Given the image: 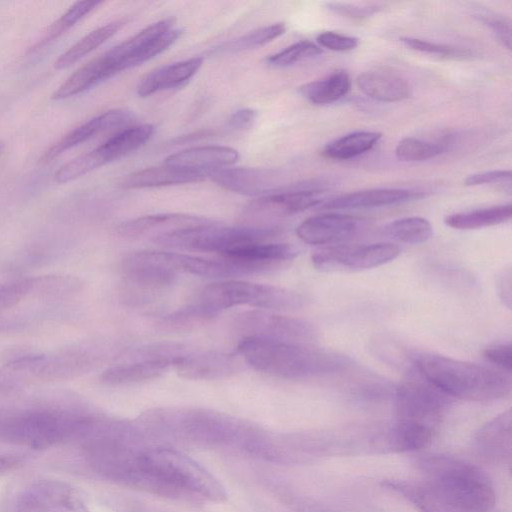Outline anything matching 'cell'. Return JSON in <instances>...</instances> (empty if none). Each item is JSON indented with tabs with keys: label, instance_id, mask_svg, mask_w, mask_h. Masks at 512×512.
Segmentation results:
<instances>
[{
	"label": "cell",
	"instance_id": "f907efd6",
	"mask_svg": "<svg viewBox=\"0 0 512 512\" xmlns=\"http://www.w3.org/2000/svg\"><path fill=\"white\" fill-rule=\"evenodd\" d=\"M510 170H492L469 175L465 180L466 186H477L482 184L497 183L502 181H510Z\"/></svg>",
	"mask_w": 512,
	"mask_h": 512
},
{
	"label": "cell",
	"instance_id": "4316f807",
	"mask_svg": "<svg viewBox=\"0 0 512 512\" xmlns=\"http://www.w3.org/2000/svg\"><path fill=\"white\" fill-rule=\"evenodd\" d=\"M202 63L203 58L193 57L159 67L140 81L137 94L139 97H148L163 90L179 87L197 73Z\"/></svg>",
	"mask_w": 512,
	"mask_h": 512
},
{
	"label": "cell",
	"instance_id": "3957f363",
	"mask_svg": "<svg viewBox=\"0 0 512 512\" xmlns=\"http://www.w3.org/2000/svg\"><path fill=\"white\" fill-rule=\"evenodd\" d=\"M237 353L253 369L282 379H305L342 370L349 359L306 343L243 338Z\"/></svg>",
	"mask_w": 512,
	"mask_h": 512
},
{
	"label": "cell",
	"instance_id": "7c38bea8",
	"mask_svg": "<svg viewBox=\"0 0 512 512\" xmlns=\"http://www.w3.org/2000/svg\"><path fill=\"white\" fill-rule=\"evenodd\" d=\"M449 402L450 397L418 371H410L396 389L397 422L418 424L435 431Z\"/></svg>",
	"mask_w": 512,
	"mask_h": 512
},
{
	"label": "cell",
	"instance_id": "d6986e66",
	"mask_svg": "<svg viewBox=\"0 0 512 512\" xmlns=\"http://www.w3.org/2000/svg\"><path fill=\"white\" fill-rule=\"evenodd\" d=\"M178 375L191 380H215L229 377L239 369L234 355L219 351H187L174 366Z\"/></svg>",
	"mask_w": 512,
	"mask_h": 512
},
{
	"label": "cell",
	"instance_id": "9f6ffc18",
	"mask_svg": "<svg viewBox=\"0 0 512 512\" xmlns=\"http://www.w3.org/2000/svg\"><path fill=\"white\" fill-rule=\"evenodd\" d=\"M4 148H5L4 142L0 141V156L2 155V153L4 151Z\"/></svg>",
	"mask_w": 512,
	"mask_h": 512
},
{
	"label": "cell",
	"instance_id": "9c48e42d",
	"mask_svg": "<svg viewBox=\"0 0 512 512\" xmlns=\"http://www.w3.org/2000/svg\"><path fill=\"white\" fill-rule=\"evenodd\" d=\"M209 318L234 306H250L273 310H291L302 307L306 299L287 288L228 280L204 287L195 301Z\"/></svg>",
	"mask_w": 512,
	"mask_h": 512
},
{
	"label": "cell",
	"instance_id": "8992f818",
	"mask_svg": "<svg viewBox=\"0 0 512 512\" xmlns=\"http://www.w3.org/2000/svg\"><path fill=\"white\" fill-rule=\"evenodd\" d=\"M417 371L448 397L491 401L510 394V377L495 369L437 354H423Z\"/></svg>",
	"mask_w": 512,
	"mask_h": 512
},
{
	"label": "cell",
	"instance_id": "e575fe53",
	"mask_svg": "<svg viewBox=\"0 0 512 512\" xmlns=\"http://www.w3.org/2000/svg\"><path fill=\"white\" fill-rule=\"evenodd\" d=\"M511 204L497 205L468 212L454 213L445 217L447 226L458 230H471L505 223L511 219Z\"/></svg>",
	"mask_w": 512,
	"mask_h": 512
},
{
	"label": "cell",
	"instance_id": "83f0119b",
	"mask_svg": "<svg viewBox=\"0 0 512 512\" xmlns=\"http://www.w3.org/2000/svg\"><path fill=\"white\" fill-rule=\"evenodd\" d=\"M356 83L367 97L380 102H399L412 94L405 78L388 71H365L357 77Z\"/></svg>",
	"mask_w": 512,
	"mask_h": 512
},
{
	"label": "cell",
	"instance_id": "30bf717a",
	"mask_svg": "<svg viewBox=\"0 0 512 512\" xmlns=\"http://www.w3.org/2000/svg\"><path fill=\"white\" fill-rule=\"evenodd\" d=\"M278 232L271 226H220L212 221L156 235L153 241L167 247L214 252L222 256L253 243L269 241Z\"/></svg>",
	"mask_w": 512,
	"mask_h": 512
},
{
	"label": "cell",
	"instance_id": "44dd1931",
	"mask_svg": "<svg viewBox=\"0 0 512 512\" xmlns=\"http://www.w3.org/2000/svg\"><path fill=\"white\" fill-rule=\"evenodd\" d=\"M275 173L264 168H221L207 173L218 186L244 195L264 196L277 191Z\"/></svg>",
	"mask_w": 512,
	"mask_h": 512
},
{
	"label": "cell",
	"instance_id": "74e56055",
	"mask_svg": "<svg viewBox=\"0 0 512 512\" xmlns=\"http://www.w3.org/2000/svg\"><path fill=\"white\" fill-rule=\"evenodd\" d=\"M385 233L392 239L402 243L420 244L431 238L433 229L427 219L413 216L390 222L385 227Z\"/></svg>",
	"mask_w": 512,
	"mask_h": 512
},
{
	"label": "cell",
	"instance_id": "f35d334b",
	"mask_svg": "<svg viewBox=\"0 0 512 512\" xmlns=\"http://www.w3.org/2000/svg\"><path fill=\"white\" fill-rule=\"evenodd\" d=\"M101 3V1L86 0L78 1L73 4L63 15H61L47 28L41 40H39L31 50L40 49V47H43L59 38L63 33L69 30Z\"/></svg>",
	"mask_w": 512,
	"mask_h": 512
},
{
	"label": "cell",
	"instance_id": "681fc988",
	"mask_svg": "<svg viewBox=\"0 0 512 512\" xmlns=\"http://www.w3.org/2000/svg\"><path fill=\"white\" fill-rule=\"evenodd\" d=\"M483 354L489 362L510 373L512 369V346L510 343L487 347Z\"/></svg>",
	"mask_w": 512,
	"mask_h": 512
},
{
	"label": "cell",
	"instance_id": "bcb514c9",
	"mask_svg": "<svg viewBox=\"0 0 512 512\" xmlns=\"http://www.w3.org/2000/svg\"><path fill=\"white\" fill-rule=\"evenodd\" d=\"M476 17L491 29L503 46L511 48V26L506 18L489 11L476 13Z\"/></svg>",
	"mask_w": 512,
	"mask_h": 512
},
{
	"label": "cell",
	"instance_id": "cb8c5ba5",
	"mask_svg": "<svg viewBox=\"0 0 512 512\" xmlns=\"http://www.w3.org/2000/svg\"><path fill=\"white\" fill-rule=\"evenodd\" d=\"M239 159L237 150L227 146L192 147L169 155L164 164L182 169L207 173L235 164Z\"/></svg>",
	"mask_w": 512,
	"mask_h": 512
},
{
	"label": "cell",
	"instance_id": "603a6c76",
	"mask_svg": "<svg viewBox=\"0 0 512 512\" xmlns=\"http://www.w3.org/2000/svg\"><path fill=\"white\" fill-rule=\"evenodd\" d=\"M511 410L502 412L483 425L475 436L478 454L494 463H510L512 450Z\"/></svg>",
	"mask_w": 512,
	"mask_h": 512
},
{
	"label": "cell",
	"instance_id": "d6a6232c",
	"mask_svg": "<svg viewBox=\"0 0 512 512\" xmlns=\"http://www.w3.org/2000/svg\"><path fill=\"white\" fill-rule=\"evenodd\" d=\"M383 485L401 494L420 512H481L440 500L428 493L418 482L388 480Z\"/></svg>",
	"mask_w": 512,
	"mask_h": 512
},
{
	"label": "cell",
	"instance_id": "f546056e",
	"mask_svg": "<svg viewBox=\"0 0 512 512\" xmlns=\"http://www.w3.org/2000/svg\"><path fill=\"white\" fill-rule=\"evenodd\" d=\"M205 177L204 173L164 164L133 172L124 179L122 185L129 189L153 188L199 182Z\"/></svg>",
	"mask_w": 512,
	"mask_h": 512
},
{
	"label": "cell",
	"instance_id": "f6af8a7d",
	"mask_svg": "<svg viewBox=\"0 0 512 512\" xmlns=\"http://www.w3.org/2000/svg\"><path fill=\"white\" fill-rule=\"evenodd\" d=\"M326 9L334 14L340 15L349 19H365L377 13L381 6L377 4H351L343 2H325Z\"/></svg>",
	"mask_w": 512,
	"mask_h": 512
},
{
	"label": "cell",
	"instance_id": "ee69618b",
	"mask_svg": "<svg viewBox=\"0 0 512 512\" xmlns=\"http://www.w3.org/2000/svg\"><path fill=\"white\" fill-rule=\"evenodd\" d=\"M400 41L409 49L444 58L463 60L473 57V52L467 48L412 37H403Z\"/></svg>",
	"mask_w": 512,
	"mask_h": 512
},
{
	"label": "cell",
	"instance_id": "9a60e30c",
	"mask_svg": "<svg viewBox=\"0 0 512 512\" xmlns=\"http://www.w3.org/2000/svg\"><path fill=\"white\" fill-rule=\"evenodd\" d=\"M322 184H296L288 188L258 197L252 201L246 213L253 218L283 217L320 206L324 200Z\"/></svg>",
	"mask_w": 512,
	"mask_h": 512
},
{
	"label": "cell",
	"instance_id": "484cf974",
	"mask_svg": "<svg viewBox=\"0 0 512 512\" xmlns=\"http://www.w3.org/2000/svg\"><path fill=\"white\" fill-rule=\"evenodd\" d=\"M118 73L106 51L92 59L64 81L52 94L53 100H64L81 94Z\"/></svg>",
	"mask_w": 512,
	"mask_h": 512
},
{
	"label": "cell",
	"instance_id": "f5cc1de1",
	"mask_svg": "<svg viewBox=\"0 0 512 512\" xmlns=\"http://www.w3.org/2000/svg\"><path fill=\"white\" fill-rule=\"evenodd\" d=\"M24 458V454L18 452L0 453V474L9 472L19 467L22 465Z\"/></svg>",
	"mask_w": 512,
	"mask_h": 512
},
{
	"label": "cell",
	"instance_id": "5bb4252c",
	"mask_svg": "<svg viewBox=\"0 0 512 512\" xmlns=\"http://www.w3.org/2000/svg\"><path fill=\"white\" fill-rule=\"evenodd\" d=\"M399 253V247L392 243L339 244L315 251L311 260L314 267L322 271H358L386 264Z\"/></svg>",
	"mask_w": 512,
	"mask_h": 512
},
{
	"label": "cell",
	"instance_id": "d590c367",
	"mask_svg": "<svg viewBox=\"0 0 512 512\" xmlns=\"http://www.w3.org/2000/svg\"><path fill=\"white\" fill-rule=\"evenodd\" d=\"M124 25V20H115L91 31L56 60L55 68L61 70L72 66L114 36Z\"/></svg>",
	"mask_w": 512,
	"mask_h": 512
},
{
	"label": "cell",
	"instance_id": "1f68e13d",
	"mask_svg": "<svg viewBox=\"0 0 512 512\" xmlns=\"http://www.w3.org/2000/svg\"><path fill=\"white\" fill-rule=\"evenodd\" d=\"M434 430L422 425L397 422L388 434L379 440L376 448L409 452L428 446L433 438Z\"/></svg>",
	"mask_w": 512,
	"mask_h": 512
},
{
	"label": "cell",
	"instance_id": "52a82bcc",
	"mask_svg": "<svg viewBox=\"0 0 512 512\" xmlns=\"http://www.w3.org/2000/svg\"><path fill=\"white\" fill-rule=\"evenodd\" d=\"M80 289L77 279L47 275L21 278L0 285V331L26 325L36 314L72 296Z\"/></svg>",
	"mask_w": 512,
	"mask_h": 512
},
{
	"label": "cell",
	"instance_id": "7a4b0ae2",
	"mask_svg": "<svg viewBox=\"0 0 512 512\" xmlns=\"http://www.w3.org/2000/svg\"><path fill=\"white\" fill-rule=\"evenodd\" d=\"M111 350L104 341L89 340L13 358L0 367V392L75 378L104 362Z\"/></svg>",
	"mask_w": 512,
	"mask_h": 512
},
{
	"label": "cell",
	"instance_id": "ffe728a7",
	"mask_svg": "<svg viewBox=\"0 0 512 512\" xmlns=\"http://www.w3.org/2000/svg\"><path fill=\"white\" fill-rule=\"evenodd\" d=\"M132 118V113L123 109H113L99 114L71 130L50 146L42 155L40 162H51L65 151L86 142L95 135L114 128L126 126L131 122Z\"/></svg>",
	"mask_w": 512,
	"mask_h": 512
},
{
	"label": "cell",
	"instance_id": "c3c4849f",
	"mask_svg": "<svg viewBox=\"0 0 512 512\" xmlns=\"http://www.w3.org/2000/svg\"><path fill=\"white\" fill-rule=\"evenodd\" d=\"M316 40L321 47L332 51H350L358 46L357 38L332 31L320 33Z\"/></svg>",
	"mask_w": 512,
	"mask_h": 512
},
{
	"label": "cell",
	"instance_id": "4fadbf2b",
	"mask_svg": "<svg viewBox=\"0 0 512 512\" xmlns=\"http://www.w3.org/2000/svg\"><path fill=\"white\" fill-rule=\"evenodd\" d=\"M233 327L243 338L257 337L307 344L318 336L315 326L307 320L259 310L238 314Z\"/></svg>",
	"mask_w": 512,
	"mask_h": 512
},
{
	"label": "cell",
	"instance_id": "2e32d148",
	"mask_svg": "<svg viewBox=\"0 0 512 512\" xmlns=\"http://www.w3.org/2000/svg\"><path fill=\"white\" fill-rule=\"evenodd\" d=\"M16 512H90L79 493L70 485L47 480L22 491L15 504Z\"/></svg>",
	"mask_w": 512,
	"mask_h": 512
},
{
	"label": "cell",
	"instance_id": "8d00e7d4",
	"mask_svg": "<svg viewBox=\"0 0 512 512\" xmlns=\"http://www.w3.org/2000/svg\"><path fill=\"white\" fill-rule=\"evenodd\" d=\"M382 137L375 131H357L330 142L323 149L327 158L347 160L371 150Z\"/></svg>",
	"mask_w": 512,
	"mask_h": 512
},
{
	"label": "cell",
	"instance_id": "7402d4cb",
	"mask_svg": "<svg viewBox=\"0 0 512 512\" xmlns=\"http://www.w3.org/2000/svg\"><path fill=\"white\" fill-rule=\"evenodd\" d=\"M173 362L154 359L129 352L124 361L107 368L100 375V381L110 386L130 385L162 376Z\"/></svg>",
	"mask_w": 512,
	"mask_h": 512
},
{
	"label": "cell",
	"instance_id": "5b68a950",
	"mask_svg": "<svg viewBox=\"0 0 512 512\" xmlns=\"http://www.w3.org/2000/svg\"><path fill=\"white\" fill-rule=\"evenodd\" d=\"M423 476L418 482L436 498L482 512H495L496 495L487 474L478 466L448 455L417 460Z\"/></svg>",
	"mask_w": 512,
	"mask_h": 512
},
{
	"label": "cell",
	"instance_id": "7bdbcfd3",
	"mask_svg": "<svg viewBox=\"0 0 512 512\" xmlns=\"http://www.w3.org/2000/svg\"><path fill=\"white\" fill-rule=\"evenodd\" d=\"M321 53L322 49L315 43L301 40L270 55L267 57L266 62L274 67H286Z\"/></svg>",
	"mask_w": 512,
	"mask_h": 512
},
{
	"label": "cell",
	"instance_id": "e0dca14e",
	"mask_svg": "<svg viewBox=\"0 0 512 512\" xmlns=\"http://www.w3.org/2000/svg\"><path fill=\"white\" fill-rule=\"evenodd\" d=\"M366 222L358 217L345 214H322L307 218L296 228L297 236L311 245L340 243L359 235Z\"/></svg>",
	"mask_w": 512,
	"mask_h": 512
},
{
	"label": "cell",
	"instance_id": "8fae6325",
	"mask_svg": "<svg viewBox=\"0 0 512 512\" xmlns=\"http://www.w3.org/2000/svg\"><path fill=\"white\" fill-rule=\"evenodd\" d=\"M144 462L167 482L191 497L223 502L227 492L222 483L205 467L187 455L170 448H145Z\"/></svg>",
	"mask_w": 512,
	"mask_h": 512
},
{
	"label": "cell",
	"instance_id": "277c9868",
	"mask_svg": "<svg viewBox=\"0 0 512 512\" xmlns=\"http://www.w3.org/2000/svg\"><path fill=\"white\" fill-rule=\"evenodd\" d=\"M94 414L82 407L0 408V441L33 449L76 441Z\"/></svg>",
	"mask_w": 512,
	"mask_h": 512
},
{
	"label": "cell",
	"instance_id": "11a10c76",
	"mask_svg": "<svg viewBox=\"0 0 512 512\" xmlns=\"http://www.w3.org/2000/svg\"><path fill=\"white\" fill-rule=\"evenodd\" d=\"M297 509L298 512H337L330 509L308 504H299Z\"/></svg>",
	"mask_w": 512,
	"mask_h": 512
},
{
	"label": "cell",
	"instance_id": "816d5d0a",
	"mask_svg": "<svg viewBox=\"0 0 512 512\" xmlns=\"http://www.w3.org/2000/svg\"><path fill=\"white\" fill-rule=\"evenodd\" d=\"M257 118V112L253 109L244 108L234 112L228 119V126L234 130L250 128Z\"/></svg>",
	"mask_w": 512,
	"mask_h": 512
},
{
	"label": "cell",
	"instance_id": "ac0fdd59",
	"mask_svg": "<svg viewBox=\"0 0 512 512\" xmlns=\"http://www.w3.org/2000/svg\"><path fill=\"white\" fill-rule=\"evenodd\" d=\"M301 249L289 243L257 242L220 257L238 265L246 275L267 272L293 260Z\"/></svg>",
	"mask_w": 512,
	"mask_h": 512
},
{
	"label": "cell",
	"instance_id": "6da1fadb",
	"mask_svg": "<svg viewBox=\"0 0 512 512\" xmlns=\"http://www.w3.org/2000/svg\"><path fill=\"white\" fill-rule=\"evenodd\" d=\"M149 436L187 443L230 448L248 454L262 428L230 415L200 408H163L147 411L139 423Z\"/></svg>",
	"mask_w": 512,
	"mask_h": 512
},
{
	"label": "cell",
	"instance_id": "d4e9b609",
	"mask_svg": "<svg viewBox=\"0 0 512 512\" xmlns=\"http://www.w3.org/2000/svg\"><path fill=\"white\" fill-rule=\"evenodd\" d=\"M424 196L422 192L408 189L377 188L340 195L324 201L319 207L325 210L374 208L404 203Z\"/></svg>",
	"mask_w": 512,
	"mask_h": 512
},
{
	"label": "cell",
	"instance_id": "60d3db41",
	"mask_svg": "<svg viewBox=\"0 0 512 512\" xmlns=\"http://www.w3.org/2000/svg\"><path fill=\"white\" fill-rule=\"evenodd\" d=\"M441 144L426 142L413 137L400 140L395 148L396 157L403 162H419L435 158L443 153Z\"/></svg>",
	"mask_w": 512,
	"mask_h": 512
},
{
	"label": "cell",
	"instance_id": "836d02e7",
	"mask_svg": "<svg viewBox=\"0 0 512 512\" xmlns=\"http://www.w3.org/2000/svg\"><path fill=\"white\" fill-rule=\"evenodd\" d=\"M350 78L345 71L338 70L330 75L299 87V93L316 105L330 104L344 97L350 89Z\"/></svg>",
	"mask_w": 512,
	"mask_h": 512
},
{
	"label": "cell",
	"instance_id": "f1b7e54d",
	"mask_svg": "<svg viewBox=\"0 0 512 512\" xmlns=\"http://www.w3.org/2000/svg\"><path fill=\"white\" fill-rule=\"evenodd\" d=\"M210 222L212 221L209 219L194 215L182 213H162L131 219L120 224L117 230L122 236L138 237L155 230L160 231L157 234L159 235L171 230L206 224Z\"/></svg>",
	"mask_w": 512,
	"mask_h": 512
},
{
	"label": "cell",
	"instance_id": "4dcf8cb0",
	"mask_svg": "<svg viewBox=\"0 0 512 512\" xmlns=\"http://www.w3.org/2000/svg\"><path fill=\"white\" fill-rule=\"evenodd\" d=\"M150 124L125 127L96 147L104 164L120 159L144 145L153 135Z\"/></svg>",
	"mask_w": 512,
	"mask_h": 512
},
{
	"label": "cell",
	"instance_id": "ba28073f",
	"mask_svg": "<svg viewBox=\"0 0 512 512\" xmlns=\"http://www.w3.org/2000/svg\"><path fill=\"white\" fill-rule=\"evenodd\" d=\"M145 448L119 447L85 452L89 467L114 483L161 497L192 500L152 470L143 460Z\"/></svg>",
	"mask_w": 512,
	"mask_h": 512
},
{
	"label": "cell",
	"instance_id": "b9f144b4",
	"mask_svg": "<svg viewBox=\"0 0 512 512\" xmlns=\"http://www.w3.org/2000/svg\"><path fill=\"white\" fill-rule=\"evenodd\" d=\"M105 165L96 149L82 154L60 167L55 173V181L67 183Z\"/></svg>",
	"mask_w": 512,
	"mask_h": 512
},
{
	"label": "cell",
	"instance_id": "db71d44e",
	"mask_svg": "<svg viewBox=\"0 0 512 512\" xmlns=\"http://www.w3.org/2000/svg\"><path fill=\"white\" fill-rule=\"evenodd\" d=\"M498 290L501 299L507 307L511 306V270L510 268L503 271L498 281Z\"/></svg>",
	"mask_w": 512,
	"mask_h": 512
},
{
	"label": "cell",
	"instance_id": "ab89813d",
	"mask_svg": "<svg viewBox=\"0 0 512 512\" xmlns=\"http://www.w3.org/2000/svg\"><path fill=\"white\" fill-rule=\"evenodd\" d=\"M285 31L286 26L284 23H275L269 26H264L233 39L216 50L220 52H239L253 49L273 41L284 34Z\"/></svg>",
	"mask_w": 512,
	"mask_h": 512
},
{
	"label": "cell",
	"instance_id": "7dc6e473",
	"mask_svg": "<svg viewBox=\"0 0 512 512\" xmlns=\"http://www.w3.org/2000/svg\"><path fill=\"white\" fill-rule=\"evenodd\" d=\"M104 503L113 512H166L138 499L123 495L109 496Z\"/></svg>",
	"mask_w": 512,
	"mask_h": 512
}]
</instances>
